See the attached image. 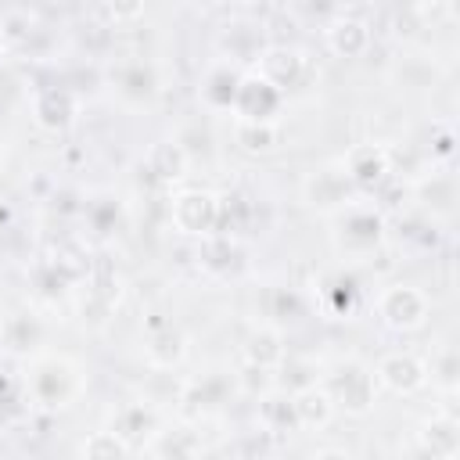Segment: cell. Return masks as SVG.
Returning <instances> with one entry per match:
<instances>
[{
    "instance_id": "6da1fadb",
    "label": "cell",
    "mask_w": 460,
    "mask_h": 460,
    "mask_svg": "<svg viewBox=\"0 0 460 460\" xmlns=\"http://www.w3.org/2000/svg\"><path fill=\"white\" fill-rule=\"evenodd\" d=\"M32 395H36V402L40 406H47V410H61V406H68L72 399H75V392H79V370L68 363V359H58V356H50V359H40L36 367H32Z\"/></svg>"
},
{
    "instance_id": "7a4b0ae2",
    "label": "cell",
    "mask_w": 460,
    "mask_h": 460,
    "mask_svg": "<svg viewBox=\"0 0 460 460\" xmlns=\"http://www.w3.org/2000/svg\"><path fill=\"white\" fill-rule=\"evenodd\" d=\"M377 313L395 331H417L428 320V295L413 284H392L377 298Z\"/></svg>"
},
{
    "instance_id": "3957f363",
    "label": "cell",
    "mask_w": 460,
    "mask_h": 460,
    "mask_svg": "<svg viewBox=\"0 0 460 460\" xmlns=\"http://www.w3.org/2000/svg\"><path fill=\"white\" fill-rule=\"evenodd\" d=\"M172 223L183 230V234H205L212 237L216 234V223H219V198L208 194V190H183L172 198Z\"/></svg>"
},
{
    "instance_id": "277c9868",
    "label": "cell",
    "mask_w": 460,
    "mask_h": 460,
    "mask_svg": "<svg viewBox=\"0 0 460 460\" xmlns=\"http://www.w3.org/2000/svg\"><path fill=\"white\" fill-rule=\"evenodd\" d=\"M327 395H331V402L341 406L345 413L363 417V413H370V406H374V377H370L363 367H349V370H341V374L334 377V385H331Z\"/></svg>"
},
{
    "instance_id": "5b68a950",
    "label": "cell",
    "mask_w": 460,
    "mask_h": 460,
    "mask_svg": "<svg viewBox=\"0 0 460 460\" xmlns=\"http://www.w3.org/2000/svg\"><path fill=\"white\" fill-rule=\"evenodd\" d=\"M234 108L244 122H270V115L280 108V90H273L259 75H244L234 93Z\"/></svg>"
},
{
    "instance_id": "8992f818",
    "label": "cell",
    "mask_w": 460,
    "mask_h": 460,
    "mask_svg": "<svg viewBox=\"0 0 460 460\" xmlns=\"http://www.w3.org/2000/svg\"><path fill=\"white\" fill-rule=\"evenodd\" d=\"M377 381H381L385 388H392V392L410 395V392L424 388L428 367H424L417 356H410V352H392V356H385V359L377 363Z\"/></svg>"
},
{
    "instance_id": "52a82bcc",
    "label": "cell",
    "mask_w": 460,
    "mask_h": 460,
    "mask_svg": "<svg viewBox=\"0 0 460 460\" xmlns=\"http://www.w3.org/2000/svg\"><path fill=\"white\" fill-rule=\"evenodd\" d=\"M298 75H302V54L295 47H270V50H262L259 79H266L273 90L295 86Z\"/></svg>"
},
{
    "instance_id": "ba28073f",
    "label": "cell",
    "mask_w": 460,
    "mask_h": 460,
    "mask_svg": "<svg viewBox=\"0 0 460 460\" xmlns=\"http://www.w3.org/2000/svg\"><path fill=\"white\" fill-rule=\"evenodd\" d=\"M345 176L359 187H374L388 176V155L377 147V144H359L349 151L345 158Z\"/></svg>"
},
{
    "instance_id": "9c48e42d",
    "label": "cell",
    "mask_w": 460,
    "mask_h": 460,
    "mask_svg": "<svg viewBox=\"0 0 460 460\" xmlns=\"http://www.w3.org/2000/svg\"><path fill=\"white\" fill-rule=\"evenodd\" d=\"M126 449L129 446H140L151 431H155V410L144 406V402H126L115 417H111V428H108Z\"/></svg>"
},
{
    "instance_id": "30bf717a",
    "label": "cell",
    "mask_w": 460,
    "mask_h": 460,
    "mask_svg": "<svg viewBox=\"0 0 460 460\" xmlns=\"http://www.w3.org/2000/svg\"><path fill=\"white\" fill-rule=\"evenodd\" d=\"M327 43H331L334 54L356 58V54H363L367 43H370V25L359 22V18H352V14H338V18L327 25Z\"/></svg>"
},
{
    "instance_id": "8fae6325",
    "label": "cell",
    "mask_w": 460,
    "mask_h": 460,
    "mask_svg": "<svg viewBox=\"0 0 460 460\" xmlns=\"http://www.w3.org/2000/svg\"><path fill=\"white\" fill-rule=\"evenodd\" d=\"M32 115H36V122H40L43 129H65V126L72 122V115H75L72 93H68L65 86H47V90L36 97Z\"/></svg>"
},
{
    "instance_id": "7c38bea8",
    "label": "cell",
    "mask_w": 460,
    "mask_h": 460,
    "mask_svg": "<svg viewBox=\"0 0 460 460\" xmlns=\"http://www.w3.org/2000/svg\"><path fill=\"white\" fill-rule=\"evenodd\" d=\"M291 410H295V424H298V428H323V424L334 417V402H331L327 388H316V385L295 392Z\"/></svg>"
},
{
    "instance_id": "4fadbf2b",
    "label": "cell",
    "mask_w": 460,
    "mask_h": 460,
    "mask_svg": "<svg viewBox=\"0 0 460 460\" xmlns=\"http://www.w3.org/2000/svg\"><path fill=\"white\" fill-rule=\"evenodd\" d=\"M341 241L349 248H374L381 241V216L374 208H349L341 219Z\"/></svg>"
},
{
    "instance_id": "5bb4252c",
    "label": "cell",
    "mask_w": 460,
    "mask_h": 460,
    "mask_svg": "<svg viewBox=\"0 0 460 460\" xmlns=\"http://www.w3.org/2000/svg\"><path fill=\"white\" fill-rule=\"evenodd\" d=\"M244 356H248V367H259V370H270L277 363H284V341L277 331L270 327H259L248 334L244 341Z\"/></svg>"
},
{
    "instance_id": "9a60e30c",
    "label": "cell",
    "mask_w": 460,
    "mask_h": 460,
    "mask_svg": "<svg viewBox=\"0 0 460 460\" xmlns=\"http://www.w3.org/2000/svg\"><path fill=\"white\" fill-rule=\"evenodd\" d=\"M187 169V151L176 144V140H158L151 151H147V172L158 176V180H176L183 176Z\"/></svg>"
},
{
    "instance_id": "2e32d148",
    "label": "cell",
    "mask_w": 460,
    "mask_h": 460,
    "mask_svg": "<svg viewBox=\"0 0 460 460\" xmlns=\"http://www.w3.org/2000/svg\"><path fill=\"white\" fill-rule=\"evenodd\" d=\"M420 442H424V453H431L438 460H453V453H456V420L453 417L428 420Z\"/></svg>"
},
{
    "instance_id": "e0dca14e",
    "label": "cell",
    "mask_w": 460,
    "mask_h": 460,
    "mask_svg": "<svg viewBox=\"0 0 460 460\" xmlns=\"http://www.w3.org/2000/svg\"><path fill=\"white\" fill-rule=\"evenodd\" d=\"M180 356H183V334H180L176 327L162 323V327L147 338V359H151L155 367H172V363H180Z\"/></svg>"
},
{
    "instance_id": "ac0fdd59",
    "label": "cell",
    "mask_w": 460,
    "mask_h": 460,
    "mask_svg": "<svg viewBox=\"0 0 460 460\" xmlns=\"http://www.w3.org/2000/svg\"><path fill=\"white\" fill-rule=\"evenodd\" d=\"M345 190H349V176L345 172H331V169L316 172L309 180V187H305L313 205H338V201H345Z\"/></svg>"
},
{
    "instance_id": "d6986e66",
    "label": "cell",
    "mask_w": 460,
    "mask_h": 460,
    "mask_svg": "<svg viewBox=\"0 0 460 460\" xmlns=\"http://www.w3.org/2000/svg\"><path fill=\"white\" fill-rule=\"evenodd\" d=\"M40 338H43V327L36 323V316L18 313V316H11L4 323V345L11 352H29L32 345H40Z\"/></svg>"
},
{
    "instance_id": "ffe728a7",
    "label": "cell",
    "mask_w": 460,
    "mask_h": 460,
    "mask_svg": "<svg viewBox=\"0 0 460 460\" xmlns=\"http://www.w3.org/2000/svg\"><path fill=\"white\" fill-rule=\"evenodd\" d=\"M237 144L252 155H266L277 147V126L273 122H237Z\"/></svg>"
},
{
    "instance_id": "44dd1931",
    "label": "cell",
    "mask_w": 460,
    "mask_h": 460,
    "mask_svg": "<svg viewBox=\"0 0 460 460\" xmlns=\"http://www.w3.org/2000/svg\"><path fill=\"white\" fill-rule=\"evenodd\" d=\"M119 90L129 97V101H144L155 93V72L144 65V61H133L119 72Z\"/></svg>"
},
{
    "instance_id": "7402d4cb",
    "label": "cell",
    "mask_w": 460,
    "mask_h": 460,
    "mask_svg": "<svg viewBox=\"0 0 460 460\" xmlns=\"http://www.w3.org/2000/svg\"><path fill=\"white\" fill-rule=\"evenodd\" d=\"M83 460H126V446L104 428V431L86 435V442H83Z\"/></svg>"
},
{
    "instance_id": "603a6c76",
    "label": "cell",
    "mask_w": 460,
    "mask_h": 460,
    "mask_svg": "<svg viewBox=\"0 0 460 460\" xmlns=\"http://www.w3.org/2000/svg\"><path fill=\"white\" fill-rule=\"evenodd\" d=\"M237 83H241V75H234L230 68H216V72L208 75V83H205V97H208L212 104L226 108V104H234Z\"/></svg>"
},
{
    "instance_id": "cb8c5ba5",
    "label": "cell",
    "mask_w": 460,
    "mask_h": 460,
    "mask_svg": "<svg viewBox=\"0 0 460 460\" xmlns=\"http://www.w3.org/2000/svg\"><path fill=\"white\" fill-rule=\"evenodd\" d=\"M162 456L165 460H201V449H198V438L190 435V431H172V435H165V442H162Z\"/></svg>"
},
{
    "instance_id": "d4e9b609",
    "label": "cell",
    "mask_w": 460,
    "mask_h": 460,
    "mask_svg": "<svg viewBox=\"0 0 460 460\" xmlns=\"http://www.w3.org/2000/svg\"><path fill=\"white\" fill-rule=\"evenodd\" d=\"M266 417H270V424H273L277 431H284L288 424H291V428H298V424H295L291 399H288V402H284V399H270V402H266Z\"/></svg>"
},
{
    "instance_id": "484cf974",
    "label": "cell",
    "mask_w": 460,
    "mask_h": 460,
    "mask_svg": "<svg viewBox=\"0 0 460 460\" xmlns=\"http://www.w3.org/2000/svg\"><path fill=\"white\" fill-rule=\"evenodd\" d=\"M438 377H442L446 385H453V381H456V356H453V352H446V356H442V363H438Z\"/></svg>"
},
{
    "instance_id": "4316f807",
    "label": "cell",
    "mask_w": 460,
    "mask_h": 460,
    "mask_svg": "<svg viewBox=\"0 0 460 460\" xmlns=\"http://www.w3.org/2000/svg\"><path fill=\"white\" fill-rule=\"evenodd\" d=\"M313 460H349V453H341V449H320Z\"/></svg>"
},
{
    "instance_id": "83f0119b",
    "label": "cell",
    "mask_w": 460,
    "mask_h": 460,
    "mask_svg": "<svg viewBox=\"0 0 460 460\" xmlns=\"http://www.w3.org/2000/svg\"><path fill=\"white\" fill-rule=\"evenodd\" d=\"M4 50H7V32H4V22H0V58H4Z\"/></svg>"
},
{
    "instance_id": "f1b7e54d",
    "label": "cell",
    "mask_w": 460,
    "mask_h": 460,
    "mask_svg": "<svg viewBox=\"0 0 460 460\" xmlns=\"http://www.w3.org/2000/svg\"><path fill=\"white\" fill-rule=\"evenodd\" d=\"M248 460H270V456H248Z\"/></svg>"
}]
</instances>
